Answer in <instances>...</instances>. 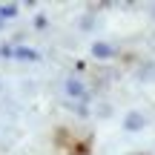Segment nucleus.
I'll return each instance as SVG.
<instances>
[{"instance_id":"nucleus-1","label":"nucleus","mask_w":155,"mask_h":155,"mask_svg":"<svg viewBox=\"0 0 155 155\" xmlns=\"http://www.w3.org/2000/svg\"><path fill=\"white\" fill-rule=\"evenodd\" d=\"M124 127H127L129 132L141 129V127H144V115H141V112H129V115H127V121H124Z\"/></svg>"},{"instance_id":"nucleus-2","label":"nucleus","mask_w":155,"mask_h":155,"mask_svg":"<svg viewBox=\"0 0 155 155\" xmlns=\"http://www.w3.org/2000/svg\"><path fill=\"white\" fill-rule=\"evenodd\" d=\"M92 55H95V58H112V46H106V43H95V46H92Z\"/></svg>"},{"instance_id":"nucleus-3","label":"nucleus","mask_w":155,"mask_h":155,"mask_svg":"<svg viewBox=\"0 0 155 155\" xmlns=\"http://www.w3.org/2000/svg\"><path fill=\"white\" fill-rule=\"evenodd\" d=\"M66 92L69 95H83V86L78 81H66Z\"/></svg>"},{"instance_id":"nucleus-4","label":"nucleus","mask_w":155,"mask_h":155,"mask_svg":"<svg viewBox=\"0 0 155 155\" xmlns=\"http://www.w3.org/2000/svg\"><path fill=\"white\" fill-rule=\"evenodd\" d=\"M0 15H3V17H15L17 15V6H0Z\"/></svg>"},{"instance_id":"nucleus-5","label":"nucleus","mask_w":155,"mask_h":155,"mask_svg":"<svg viewBox=\"0 0 155 155\" xmlns=\"http://www.w3.org/2000/svg\"><path fill=\"white\" fill-rule=\"evenodd\" d=\"M17 58H26V61H35V58H38V52H32V49H20V52H17Z\"/></svg>"}]
</instances>
